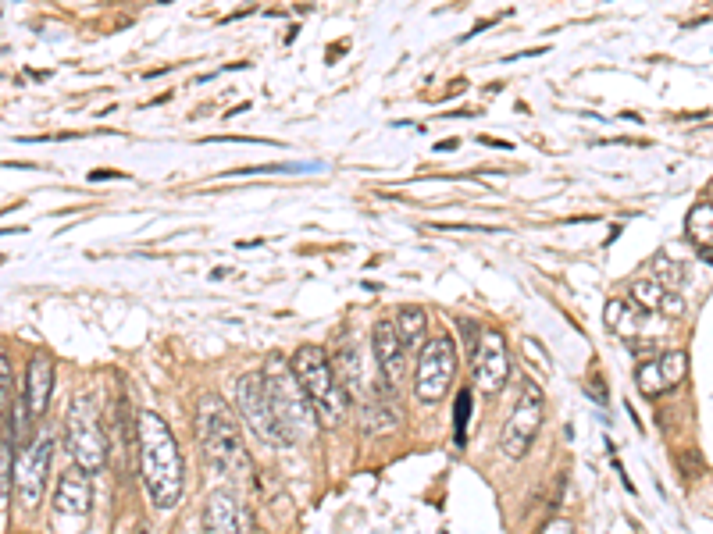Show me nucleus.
Here are the masks:
<instances>
[{
    "label": "nucleus",
    "instance_id": "f257e3e1",
    "mask_svg": "<svg viewBox=\"0 0 713 534\" xmlns=\"http://www.w3.org/2000/svg\"><path fill=\"white\" fill-rule=\"evenodd\" d=\"M136 445H140V474L150 492V502L157 510H172L175 502L182 499L186 470H182V456L172 428L164 424L161 413L140 410V417H136Z\"/></svg>",
    "mask_w": 713,
    "mask_h": 534
},
{
    "label": "nucleus",
    "instance_id": "f03ea898",
    "mask_svg": "<svg viewBox=\"0 0 713 534\" xmlns=\"http://www.w3.org/2000/svg\"><path fill=\"white\" fill-rule=\"evenodd\" d=\"M197 438L204 460L218 474H229V478H246L250 474V453H246L243 445V428H239L236 413L218 396H200Z\"/></svg>",
    "mask_w": 713,
    "mask_h": 534
},
{
    "label": "nucleus",
    "instance_id": "7ed1b4c3",
    "mask_svg": "<svg viewBox=\"0 0 713 534\" xmlns=\"http://www.w3.org/2000/svg\"><path fill=\"white\" fill-rule=\"evenodd\" d=\"M261 378H264V392H268V399H271V410H275V417H279L289 442H296V438H314V431H318V417H314L311 399H307L304 385L296 381L286 356L271 353L268 360H264Z\"/></svg>",
    "mask_w": 713,
    "mask_h": 534
},
{
    "label": "nucleus",
    "instance_id": "20e7f679",
    "mask_svg": "<svg viewBox=\"0 0 713 534\" xmlns=\"http://www.w3.org/2000/svg\"><path fill=\"white\" fill-rule=\"evenodd\" d=\"M289 367H293L296 381L304 385L318 424H325V428H339V424L346 421V392L336 378V367L328 364L325 349H318V346L296 349Z\"/></svg>",
    "mask_w": 713,
    "mask_h": 534
},
{
    "label": "nucleus",
    "instance_id": "39448f33",
    "mask_svg": "<svg viewBox=\"0 0 713 534\" xmlns=\"http://www.w3.org/2000/svg\"><path fill=\"white\" fill-rule=\"evenodd\" d=\"M65 438H68V453H72L75 467H82L86 474H100L107 463V435L100 428L97 403L90 396H79L68 410L65 421Z\"/></svg>",
    "mask_w": 713,
    "mask_h": 534
},
{
    "label": "nucleus",
    "instance_id": "423d86ee",
    "mask_svg": "<svg viewBox=\"0 0 713 534\" xmlns=\"http://www.w3.org/2000/svg\"><path fill=\"white\" fill-rule=\"evenodd\" d=\"M236 410L261 442L279 445V449L289 445L279 417H275V410H271V399H268V392H264L261 374H243V378H236Z\"/></svg>",
    "mask_w": 713,
    "mask_h": 534
},
{
    "label": "nucleus",
    "instance_id": "0eeeda50",
    "mask_svg": "<svg viewBox=\"0 0 713 534\" xmlns=\"http://www.w3.org/2000/svg\"><path fill=\"white\" fill-rule=\"evenodd\" d=\"M453 378H457V349H453L450 335L425 342L418 353V378H414V392L425 403H439L450 392Z\"/></svg>",
    "mask_w": 713,
    "mask_h": 534
},
{
    "label": "nucleus",
    "instance_id": "6e6552de",
    "mask_svg": "<svg viewBox=\"0 0 713 534\" xmlns=\"http://www.w3.org/2000/svg\"><path fill=\"white\" fill-rule=\"evenodd\" d=\"M542 417H546V403H542L539 385H528L525 396L517 399L514 413H510V421L503 424V435H500L503 453H507L510 460H521V456H528L532 442L539 438Z\"/></svg>",
    "mask_w": 713,
    "mask_h": 534
},
{
    "label": "nucleus",
    "instance_id": "1a4fd4ad",
    "mask_svg": "<svg viewBox=\"0 0 713 534\" xmlns=\"http://www.w3.org/2000/svg\"><path fill=\"white\" fill-rule=\"evenodd\" d=\"M50 456H54V438L50 435H36L33 442L25 445L22 456L15 463V485L22 502L33 510L40 502L43 488H47V474H50Z\"/></svg>",
    "mask_w": 713,
    "mask_h": 534
},
{
    "label": "nucleus",
    "instance_id": "9d476101",
    "mask_svg": "<svg viewBox=\"0 0 713 534\" xmlns=\"http://www.w3.org/2000/svg\"><path fill=\"white\" fill-rule=\"evenodd\" d=\"M689 374V356L671 349V353H660L653 360H642L635 367V385L646 399H660L664 392H674Z\"/></svg>",
    "mask_w": 713,
    "mask_h": 534
},
{
    "label": "nucleus",
    "instance_id": "9b49d317",
    "mask_svg": "<svg viewBox=\"0 0 713 534\" xmlns=\"http://www.w3.org/2000/svg\"><path fill=\"white\" fill-rule=\"evenodd\" d=\"M507 374H510V356H507V342L496 328H482V339H478V349H475V378H478V389L485 396H496L503 392L507 385Z\"/></svg>",
    "mask_w": 713,
    "mask_h": 534
},
{
    "label": "nucleus",
    "instance_id": "f8f14e48",
    "mask_svg": "<svg viewBox=\"0 0 713 534\" xmlns=\"http://www.w3.org/2000/svg\"><path fill=\"white\" fill-rule=\"evenodd\" d=\"M204 524L211 534H257L254 513L232 492H211L204 506Z\"/></svg>",
    "mask_w": 713,
    "mask_h": 534
},
{
    "label": "nucleus",
    "instance_id": "ddd939ff",
    "mask_svg": "<svg viewBox=\"0 0 713 534\" xmlns=\"http://www.w3.org/2000/svg\"><path fill=\"white\" fill-rule=\"evenodd\" d=\"M54 510L61 517H86L93 510V488L90 474L82 467H68L58 481V495H54Z\"/></svg>",
    "mask_w": 713,
    "mask_h": 534
},
{
    "label": "nucleus",
    "instance_id": "4468645a",
    "mask_svg": "<svg viewBox=\"0 0 713 534\" xmlns=\"http://www.w3.org/2000/svg\"><path fill=\"white\" fill-rule=\"evenodd\" d=\"M375 356H378V367H382V378L389 381V389H396L407 374V353H403L400 339H396V328L393 321H378L375 324Z\"/></svg>",
    "mask_w": 713,
    "mask_h": 534
},
{
    "label": "nucleus",
    "instance_id": "2eb2a0df",
    "mask_svg": "<svg viewBox=\"0 0 713 534\" xmlns=\"http://www.w3.org/2000/svg\"><path fill=\"white\" fill-rule=\"evenodd\" d=\"M50 389H54V360L47 353H36L29 360V374H25V406L33 413V421L47 410Z\"/></svg>",
    "mask_w": 713,
    "mask_h": 534
},
{
    "label": "nucleus",
    "instance_id": "dca6fc26",
    "mask_svg": "<svg viewBox=\"0 0 713 534\" xmlns=\"http://www.w3.org/2000/svg\"><path fill=\"white\" fill-rule=\"evenodd\" d=\"M361 424L368 435H386V431L400 428V406L393 399V389H375V396L361 403Z\"/></svg>",
    "mask_w": 713,
    "mask_h": 534
},
{
    "label": "nucleus",
    "instance_id": "f3484780",
    "mask_svg": "<svg viewBox=\"0 0 713 534\" xmlns=\"http://www.w3.org/2000/svg\"><path fill=\"white\" fill-rule=\"evenodd\" d=\"M646 314H649V310H642L639 303L617 300V303H610V307H607V324H610V332L624 335V339H632L635 332H642Z\"/></svg>",
    "mask_w": 713,
    "mask_h": 534
},
{
    "label": "nucleus",
    "instance_id": "a211bd4d",
    "mask_svg": "<svg viewBox=\"0 0 713 534\" xmlns=\"http://www.w3.org/2000/svg\"><path fill=\"white\" fill-rule=\"evenodd\" d=\"M336 378L343 385L346 396H364V364H361V353L357 349H343L336 356Z\"/></svg>",
    "mask_w": 713,
    "mask_h": 534
},
{
    "label": "nucleus",
    "instance_id": "6ab92c4d",
    "mask_svg": "<svg viewBox=\"0 0 713 534\" xmlns=\"http://www.w3.org/2000/svg\"><path fill=\"white\" fill-rule=\"evenodd\" d=\"M393 328H396V339H400V346L403 349H414L421 339H425V328H428L425 310H421V307H400Z\"/></svg>",
    "mask_w": 713,
    "mask_h": 534
},
{
    "label": "nucleus",
    "instance_id": "aec40b11",
    "mask_svg": "<svg viewBox=\"0 0 713 534\" xmlns=\"http://www.w3.org/2000/svg\"><path fill=\"white\" fill-rule=\"evenodd\" d=\"M685 228H689V239L696 246H703V260L710 264V239H713V214H710V200L696 203L689 214V221H685Z\"/></svg>",
    "mask_w": 713,
    "mask_h": 534
},
{
    "label": "nucleus",
    "instance_id": "412c9836",
    "mask_svg": "<svg viewBox=\"0 0 713 534\" xmlns=\"http://www.w3.org/2000/svg\"><path fill=\"white\" fill-rule=\"evenodd\" d=\"M11 435H15V442L29 445V421H33V413H29V406H25V396H11Z\"/></svg>",
    "mask_w": 713,
    "mask_h": 534
},
{
    "label": "nucleus",
    "instance_id": "4be33fe9",
    "mask_svg": "<svg viewBox=\"0 0 713 534\" xmlns=\"http://www.w3.org/2000/svg\"><path fill=\"white\" fill-rule=\"evenodd\" d=\"M664 285L646 278V282H635L632 285V303H639L642 310H660V300H664Z\"/></svg>",
    "mask_w": 713,
    "mask_h": 534
},
{
    "label": "nucleus",
    "instance_id": "5701e85b",
    "mask_svg": "<svg viewBox=\"0 0 713 534\" xmlns=\"http://www.w3.org/2000/svg\"><path fill=\"white\" fill-rule=\"evenodd\" d=\"M681 278H685V275H681V267L674 264V260H671V264H667L664 253H660V257H653V282H660V285H664V289L678 292Z\"/></svg>",
    "mask_w": 713,
    "mask_h": 534
},
{
    "label": "nucleus",
    "instance_id": "b1692460",
    "mask_svg": "<svg viewBox=\"0 0 713 534\" xmlns=\"http://www.w3.org/2000/svg\"><path fill=\"white\" fill-rule=\"evenodd\" d=\"M11 396H15V367H11L8 353L0 349V413L11 406Z\"/></svg>",
    "mask_w": 713,
    "mask_h": 534
},
{
    "label": "nucleus",
    "instance_id": "393cba45",
    "mask_svg": "<svg viewBox=\"0 0 713 534\" xmlns=\"http://www.w3.org/2000/svg\"><path fill=\"white\" fill-rule=\"evenodd\" d=\"M11 485H15V456H11V442H0V502L8 499Z\"/></svg>",
    "mask_w": 713,
    "mask_h": 534
},
{
    "label": "nucleus",
    "instance_id": "a878e982",
    "mask_svg": "<svg viewBox=\"0 0 713 534\" xmlns=\"http://www.w3.org/2000/svg\"><path fill=\"white\" fill-rule=\"evenodd\" d=\"M468 417H471V392L464 389L457 396V410H453V428H457V442L464 445V431H468Z\"/></svg>",
    "mask_w": 713,
    "mask_h": 534
},
{
    "label": "nucleus",
    "instance_id": "bb28decb",
    "mask_svg": "<svg viewBox=\"0 0 713 534\" xmlns=\"http://www.w3.org/2000/svg\"><path fill=\"white\" fill-rule=\"evenodd\" d=\"M460 332H464V346H468V353H475L478 339H482V324H478V321H460Z\"/></svg>",
    "mask_w": 713,
    "mask_h": 534
},
{
    "label": "nucleus",
    "instance_id": "cd10ccee",
    "mask_svg": "<svg viewBox=\"0 0 713 534\" xmlns=\"http://www.w3.org/2000/svg\"><path fill=\"white\" fill-rule=\"evenodd\" d=\"M539 534H574V531H571V524H567V520H550V524L542 527Z\"/></svg>",
    "mask_w": 713,
    "mask_h": 534
},
{
    "label": "nucleus",
    "instance_id": "c85d7f7f",
    "mask_svg": "<svg viewBox=\"0 0 713 534\" xmlns=\"http://www.w3.org/2000/svg\"><path fill=\"white\" fill-rule=\"evenodd\" d=\"M589 396L599 399V403H607V389H603V378H592V381H589Z\"/></svg>",
    "mask_w": 713,
    "mask_h": 534
},
{
    "label": "nucleus",
    "instance_id": "c756f323",
    "mask_svg": "<svg viewBox=\"0 0 713 534\" xmlns=\"http://www.w3.org/2000/svg\"><path fill=\"white\" fill-rule=\"evenodd\" d=\"M685 463H689V467H685V470H689V474H706L703 456H699V460H696V453H685Z\"/></svg>",
    "mask_w": 713,
    "mask_h": 534
},
{
    "label": "nucleus",
    "instance_id": "7c9ffc66",
    "mask_svg": "<svg viewBox=\"0 0 713 534\" xmlns=\"http://www.w3.org/2000/svg\"><path fill=\"white\" fill-rule=\"evenodd\" d=\"M100 178H125L122 171H93L90 182H100Z\"/></svg>",
    "mask_w": 713,
    "mask_h": 534
},
{
    "label": "nucleus",
    "instance_id": "2f4dec72",
    "mask_svg": "<svg viewBox=\"0 0 713 534\" xmlns=\"http://www.w3.org/2000/svg\"><path fill=\"white\" fill-rule=\"evenodd\" d=\"M485 146H500V150H510V143H503V139H492V136H482Z\"/></svg>",
    "mask_w": 713,
    "mask_h": 534
},
{
    "label": "nucleus",
    "instance_id": "473e14b6",
    "mask_svg": "<svg viewBox=\"0 0 713 534\" xmlns=\"http://www.w3.org/2000/svg\"><path fill=\"white\" fill-rule=\"evenodd\" d=\"M132 534H150V531H147V527H136V531H132Z\"/></svg>",
    "mask_w": 713,
    "mask_h": 534
}]
</instances>
